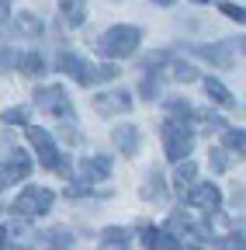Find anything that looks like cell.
<instances>
[{
	"instance_id": "2e32d148",
	"label": "cell",
	"mask_w": 246,
	"mask_h": 250,
	"mask_svg": "<svg viewBox=\"0 0 246 250\" xmlns=\"http://www.w3.org/2000/svg\"><path fill=\"white\" fill-rule=\"evenodd\" d=\"M38 156H42V167H45V170H52V174H70V164L63 160V153H59L56 146L38 149Z\"/></svg>"
},
{
	"instance_id": "d4e9b609",
	"label": "cell",
	"mask_w": 246,
	"mask_h": 250,
	"mask_svg": "<svg viewBox=\"0 0 246 250\" xmlns=\"http://www.w3.org/2000/svg\"><path fill=\"white\" fill-rule=\"evenodd\" d=\"M163 191H167V188H163V177L160 174H149V181H146V188H142V198H163Z\"/></svg>"
},
{
	"instance_id": "603a6c76",
	"label": "cell",
	"mask_w": 246,
	"mask_h": 250,
	"mask_svg": "<svg viewBox=\"0 0 246 250\" xmlns=\"http://www.w3.org/2000/svg\"><path fill=\"white\" fill-rule=\"evenodd\" d=\"M11 236H14V243H32V240H38V236L32 233V226H28L21 215H18V223L7 229V240H11Z\"/></svg>"
},
{
	"instance_id": "6da1fadb",
	"label": "cell",
	"mask_w": 246,
	"mask_h": 250,
	"mask_svg": "<svg viewBox=\"0 0 246 250\" xmlns=\"http://www.w3.org/2000/svg\"><path fill=\"white\" fill-rule=\"evenodd\" d=\"M139 42H142V31L135 24H114L97 39V49L104 59H129L139 49Z\"/></svg>"
},
{
	"instance_id": "f35d334b",
	"label": "cell",
	"mask_w": 246,
	"mask_h": 250,
	"mask_svg": "<svg viewBox=\"0 0 246 250\" xmlns=\"http://www.w3.org/2000/svg\"><path fill=\"white\" fill-rule=\"evenodd\" d=\"M194 4H208V0H194Z\"/></svg>"
},
{
	"instance_id": "ba28073f",
	"label": "cell",
	"mask_w": 246,
	"mask_h": 250,
	"mask_svg": "<svg viewBox=\"0 0 246 250\" xmlns=\"http://www.w3.org/2000/svg\"><path fill=\"white\" fill-rule=\"evenodd\" d=\"M188 202L194 208H205V212H215L222 205V191H219V184H191V191H188Z\"/></svg>"
},
{
	"instance_id": "83f0119b",
	"label": "cell",
	"mask_w": 246,
	"mask_h": 250,
	"mask_svg": "<svg viewBox=\"0 0 246 250\" xmlns=\"http://www.w3.org/2000/svg\"><path fill=\"white\" fill-rule=\"evenodd\" d=\"M211 170L215 174H226L229 170V153L226 149H211Z\"/></svg>"
},
{
	"instance_id": "9c48e42d",
	"label": "cell",
	"mask_w": 246,
	"mask_h": 250,
	"mask_svg": "<svg viewBox=\"0 0 246 250\" xmlns=\"http://www.w3.org/2000/svg\"><path fill=\"white\" fill-rule=\"evenodd\" d=\"M142 247L146 250H184V243L170 229H156V226H146L142 229Z\"/></svg>"
},
{
	"instance_id": "f1b7e54d",
	"label": "cell",
	"mask_w": 246,
	"mask_h": 250,
	"mask_svg": "<svg viewBox=\"0 0 246 250\" xmlns=\"http://www.w3.org/2000/svg\"><path fill=\"white\" fill-rule=\"evenodd\" d=\"M156 94H160V80H156V77L149 73V77L142 80V98H149V101H152V98H156Z\"/></svg>"
},
{
	"instance_id": "52a82bcc",
	"label": "cell",
	"mask_w": 246,
	"mask_h": 250,
	"mask_svg": "<svg viewBox=\"0 0 246 250\" xmlns=\"http://www.w3.org/2000/svg\"><path fill=\"white\" fill-rule=\"evenodd\" d=\"M59 70H63L66 77H73L76 83H94L97 80V70L90 66L87 59H80L76 52H63V56H59Z\"/></svg>"
},
{
	"instance_id": "7402d4cb",
	"label": "cell",
	"mask_w": 246,
	"mask_h": 250,
	"mask_svg": "<svg viewBox=\"0 0 246 250\" xmlns=\"http://www.w3.org/2000/svg\"><path fill=\"white\" fill-rule=\"evenodd\" d=\"M163 108L170 111V118H184V122H188V118L194 115V108H191L188 101H184V98H167V101H163Z\"/></svg>"
},
{
	"instance_id": "e575fe53",
	"label": "cell",
	"mask_w": 246,
	"mask_h": 250,
	"mask_svg": "<svg viewBox=\"0 0 246 250\" xmlns=\"http://www.w3.org/2000/svg\"><path fill=\"white\" fill-rule=\"evenodd\" d=\"M63 139H70V143H76L80 136H76V129H73V125H63Z\"/></svg>"
},
{
	"instance_id": "8fae6325",
	"label": "cell",
	"mask_w": 246,
	"mask_h": 250,
	"mask_svg": "<svg viewBox=\"0 0 246 250\" xmlns=\"http://www.w3.org/2000/svg\"><path fill=\"white\" fill-rule=\"evenodd\" d=\"M205 94L215 101V104H222V108H236V98H232V90L222 83V80H215V77H205Z\"/></svg>"
},
{
	"instance_id": "5b68a950",
	"label": "cell",
	"mask_w": 246,
	"mask_h": 250,
	"mask_svg": "<svg viewBox=\"0 0 246 250\" xmlns=\"http://www.w3.org/2000/svg\"><path fill=\"white\" fill-rule=\"evenodd\" d=\"M236 52H243V42L239 39H226L219 45H194V56L215 62V66H222V70H229L232 62H236Z\"/></svg>"
},
{
	"instance_id": "484cf974",
	"label": "cell",
	"mask_w": 246,
	"mask_h": 250,
	"mask_svg": "<svg viewBox=\"0 0 246 250\" xmlns=\"http://www.w3.org/2000/svg\"><path fill=\"white\" fill-rule=\"evenodd\" d=\"M24 129H28V139H32V146H35V149L52 146V136H49L45 129H38V125H24Z\"/></svg>"
},
{
	"instance_id": "d6a6232c",
	"label": "cell",
	"mask_w": 246,
	"mask_h": 250,
	"mask_svg": "<svg viewBox=\"0 0 246 250\" xmlns=\"http://www.w3.org/2000/svg\"><path fill=\"white\" fill-rule=\"evenodd\" d=\"M222 14H229V18H232V21H239V24H243V18H246V11H243V7H236V4H222Z\"/></svg>"
},
{
	"instance_id": "9a60e30c",
	"label": "cell",
	"mask_w": 246,
	"mask_h": 250,
	"mask_svg": "<svg viewBox=\"0 0 246 250\" xmlns=\"http://www.w3.org/2000/svg\"><path fill=\"white\" fill-rule=\"evenodd\" d=\"M59 11H63L66 24L80 28V24L87 21V0H63V4H59Z\"/></svg>"
},
{
	"instance_id": "5bb4252c",
	"label": "cell",
	"mask_w": 246,
	"mask_h": 250,
	"mask_svg": "<svg viewBox=\"0 0 246 250\" xmlns=\"http://www.w3.org/2000/svg\"><path fill=\"white\" fill-rule=\"evenodd\" d=\"M198 181V164L194 160H188V156H184V160H177V170H173V184L180 188V191H184V188H191Z\"/></svg>"
},
{
	"instance_id": "3957f363",
	"label": "cell",
	"mask_w": 246,
	"mask_h": 250,
	"mask_svg": "<svg viewBox=\"0 0 246 250\" xmlns=\"http://www.w3.org/2000/svg\"><path fill=\"white\" fill-rule=\"evenodd\" d=\"M52 202H56V195L49 191V188L28 184L24 191L14 198L11 212H14V215H21V219H32V215H42V212H49V208H52Z\"/></svg>"
},
{
	"instance_id": "4316f807",
	"label": "cell",
	"mask_w": 246,
	"mask_h": 250,
	"mask_svg": "<svg viewBox=\"0 0 246 250\" xmlns=\"http://www.w3.org/2000/svg\"><path fill=\"white\" fill-rule=\"evenodd\" d=\"M0 122H7V125H28V108H7L4 115H0Z\"/></svg>"
},
{
	"instance_id": "277c9868",
	"label": "cell",
	"mask_w": 246,
	"mask_h": 250,
	"mask_svg": "<svg viewBox=\"0 0 246 250\" xmlns=\"http://www.w3.org/2000/svg\"><path fill=\"white\" fill-rule=\"evenodd\" d=\"M35 104H38L45 115H56V118H70V115H73V101H70L66 87H59V83L38 87V90H35Z\"/></svg>"
},
{
	"instance_id": "ffe728a7",
	"label": "cell",
	"mask_w": 246,
	"mask_h": 250,
	"mask_svg": "<svg viewBox=\"0 0 246 250\" xmlns=\"http://www.w3.org/2000/svg\"><path fill=\"white\" fill-rule=\"evenodd\" d=\"M18 70L28 73V77L45 73V56H42V52H28V56H21V59H18Z\"/></svg>"
},
{
	"instance_id": "4dcf8cb0",
	"label": "cell",
	"mask_w": 246,
	"mask_h": 250,
	"mask_svg": "<svg viewBox=\"0 0 246 250\" xmlns=\"http://www.w3.org/2000/svg\"><path fill=\"white\" fill-rule=\"evenodd\" d=\"M97 70V80H114L118 77V66H114V62H104V66H94Z\"/></svg>"
},
{
	"instance_id": "836d02e7",
	"label": "cell",
	"mask_w": 246,
	"mask_h": 250,
	"mask_svg": "<svg viewBox=\"0 0 246 250\" xmlns=\"http://www.w3.org/2000/svg\"><path fill=\"white\" fill-rule=\"evenodd\" d=\"M11 21V7H7V0H0V28H4Z\"/></svg>"
},
{
	"instance_id": "cb8c5ba5",
	"label": "cell",
	"mask_w": 246,
	"mask_h": 250,
	"mask_svg": "<svg viewBox=\"0 0 246 250\" xmlns=\"http://www.w3.org/2000/svg\"><path fill=\"white\" fill-rule=\"evenodd\" d=\"M170 77L173 80H180V83H191V80H198V70L191 66V62H170Z\"/></svg>"
},
{
	"instance_id": "d590c367",
	"label": "cell",
	"mask_w": 246,
	"mask_h": 250,
	"mask_svg": "<svg viewBox=\"0 0 246 250\" xmlns=\"http://www.w3.org/2000/svg\"><path fill=\"white\" fill-rule=\"evenodd\" d=\"M11 184V177H7V170H4V164H0V191H4V188Z\"/></svg>"
},
{
	"instance_id": "8d00e7d4",
	"label": "cell",
	"mask_w": 246,
	"mask_h": 250,
	"mask_svg": "<svg viewBox=\"0 0 246 250\" xmlns=\"http://www.w3.org/2000/svg\"><path fill=\"white\" fill-rule=\"evenodd\" d=\"M0 250H7V229H0Z\"/></svg>"
},
{
	"instance_id": "7a4b0ae2",
	"label": "cell",
	"mask_w": 246,
	"mask_h": 250,
	"mask_svg": "<svg viewBox=\"0 0 246 250\" xmlns=\"http://www.w3.org/2000/svg\"><path fill=\"white\" fill-rule=\"evenodd\" d=\"M160 136H163V146H167V160L177 164V160H184V156H191V149H194V129L184 118H167Z\"/></svg>"
},
{
	"instance_id": "d6986e66",
	"label": "cell",
	"mask_w": 246,
	"mask_h": 250,
	"mask_svg": "<svg viewBox=\"0 0 246 250\" xmlns=\"http://www.w3.org/2000/svg\"><path fill=\"white\" fill-rule=\"evenodd\" d=\"M80 170L90 174V177H111V160L108 156H87V160L80 164Z\"/></svg>"
},
{
	"instance_id": "ac0fdd59",
	"label": "cell",
	"mask_w": 246,
	"mask_h": 250,
	"mask_svg": "<svg viewBox=\"0 0 246 250\" xmlns=\"http://www.w3.org/2000/svg\"><path fill=\"white\" fill-rule=\"evenodd\" d=\"M38 240H45V247H49V250H76V247H73L70 229H49V233H45V236H38Z\"/></svg>"
},
{
	"instance_id": "e0dca14e",
	"label": "cell",
	"mask_w": 246,
	"mask_h": 250,
	"mask_svg": "<svg viewBox=\"0 0 246 250\" xmlns=\"http://www.w3.org/2000/svg\"><path fill=\"white\" fill-rule=\"evenodd\" d=\"M4 170H7V177H11V184H14V181H24L28 174H32V160H28L24 153H14L11 160L4 164Z\"/></svg>"
},
{
	"instance_id": "f546056e",
	"label": "cell",
	"mask_w": 246,
	"mask_h": 250,
	"mask_svg": "<svg viewBox=\"0 0 246 250\" xmlns=\"http://www.w3.org/2000/svg\"><path fill=\"white\" fill-rule=\"evenodd\" d=\"M219 247L222 250H243V229L232 233V236H226V240H219Z\"/></svg>"
},
{
	"instance_id": "74e56055",
	"label": "cell",
	"mask_w": 246,
	"mask_h": 250,
	"mask_svg": "<svg viewBox=\"0 0 246 250\" xmlns=\"http://www.w3.org/2000/svg\"><path fill=\"white\" fill-rule=\"evenodd\" d=\"M152 4H160V7H170V4H173V0H152Z\"/></svg>"
},
{
	"instance_id": "8992f818",
	"label": "cell",
	"mask_w": 246,
	"mask_h": 250,
	"mask_svg": "<svg viewBox=\"0 0 246 250\" xmlns=\"http://www.w3.org/2000/svg\"><path fill=\"white\" fill-rule=\"evenodd\" d=\"M94 111H97L101 118L125 115V111H132V94H129V90H108V94H97V98H94Z\"/></svg>"
},
{
	"instance_id": "1f68e13d",
	"label": "cell",
	"mask_w": 246,
	"mask_h": 250,
	"mask_svg": "<svg viewBox=\"0 0 246 250\" xmlns=\"http://www.w3.org/2000/svg\"><path fill=\"white\" fill-rule=\"evenodd\" d=\"M90 188H87V181H70V188H66V195L70 198H80V195H87Z\"/></svg>"
},
{
	"instance_id": "4fadbf2b",
	"label": "cell",
	"mask_w": 246,
	"mask_h": 250,
	"mask_svg": "<svg viewBox=\"0 0 246 250\" xmlns=\"http://www.w3.org/2000/svg\"><path fill=\"white\" fill-rule=\"evenodd\" d=\"M129 229H121V226H108L101 233V250H129Z\"/></svg>"
},
{
	"instance_id": "7c38bea8",
	"label": "cell",
	"mask_w": 246,
	"mask_h": 250,
	"mask_svg": "<svg viewBox=\"0 0 246 250\" xmlns=\"http://www.w3.org/2000/svg\"><path fill=\"white\" fill-rule=\"evenodd\" d=\"M14 28H18V35H24V39H35V35H42V18L38 14H32V11H21L18 18H14Z\"/></svg>"
},
{
	"instance_id": "30bf717a",
	"label": "cell",
	"mask_w": 246,
	"mask_h": 250,
	"mask_svg": "<svg viewBox=\"0 0 246 250\" xmlns=\"http://www.w3.org/2000/svg\"><path fill=\"white\" fill-rule=\"evenodd\" d=\"M114 146H118L121 153L135 156V153H139V146H142V132H139V125H118V129H114Z\"/></svg>"
},
{
	"instance_id": "44dd1931",
	"label": "cell",
	"mask_w": 246,
	"mask_h": 250,
	"mask_svg": "<svg viewBox=\"0 0 246 250\" xmlns=\"http://www.w3.org/2000/svg\"><path fill=\"white\" fill-rule=\"evenodd\" d=\"M222 143H226V149H232V153L243 156V149H246V132H243V129H232V125H226V129H222Z\"/></svg>"
}]
</instances>
